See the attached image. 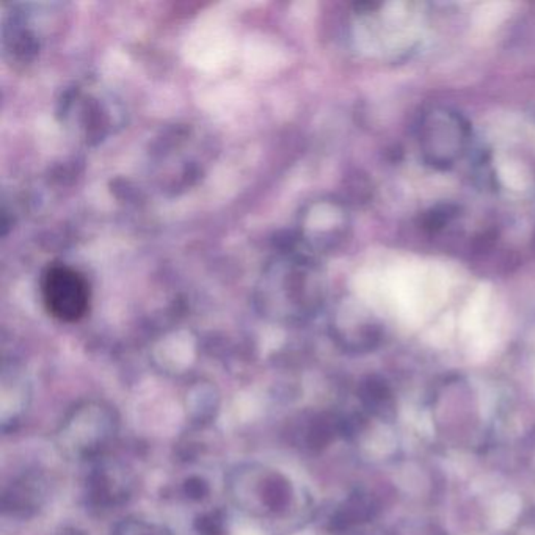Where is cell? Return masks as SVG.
<instances>
[{"label":"cell","instance_id":"cell-1","mask_svg":"<svg viewBox=\"0 0 535 535\" xmlns=\"http://www.w3.org/2000/svg\"><path fill=\"white\" fill-rule=\"evenodd\" d=\"M470 128L462 115L449 109H432L420 124V148L431 165L447 168L464 153Z\"/></svg>","mask_w":535,"mask_h":535},{"label":"cell","instance_id":"cell-2","mask_svg":"<svg viewBox=\"0 0 535 535\" xmlns=\"http://www.w3.org/2000/svg\"><path fill=\"white\" fill-rule=\"evenodd\" d=\"M46 310L62 322H78L88 313L90 284L80 272L68 265H52L41 280Z\"/></svg>","mask_w":535,"mask_h":535},{"label":"cell","instance_id":"cell-3","mask_svg":"<svg viewBox=\"0 0 535 535\" xmlns=\"http://www.w3.org/2000/svg\"><path fill=\"white\" fill-rule=\"evenodd\" d=\"M118 535H167L165 532H162V531H157V529L153 528V526H148V524H137V522H132V524H128V526H124L123 531L121 532H118Z\"/></svg>","mask_w":535,"mask_h":535}]
</instances>
